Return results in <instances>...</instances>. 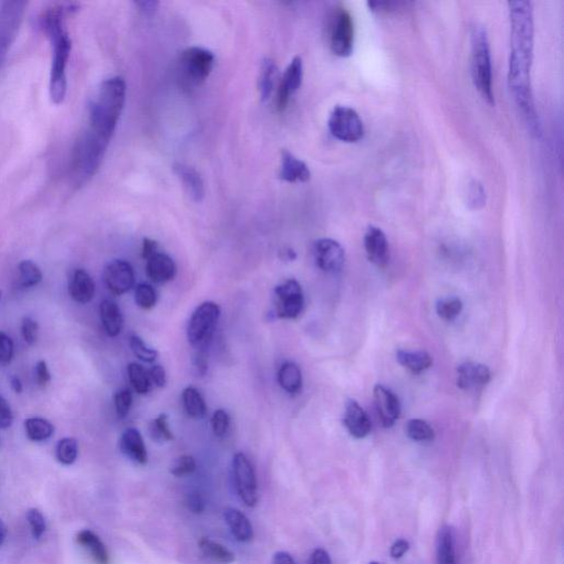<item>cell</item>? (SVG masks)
<instances>
[{
	"instance_id": "9a60e30c",
	"label": "cell",
	"mask_w": 564,
	"mask_h": 564,
	"mask_svg": "<svg viewBox=\"0 0 564 564\" xmlns=\"http://www.w3.org/2000/svg\"><path fill=\"white\" fill-rule=\"evenodd\" d=\"M374 399L380 421L385 428H391L399 419L401 412L397 396L385 386L376 385L374 388Z\"/></svg>"
},
{
	"instance_id": "681fc988",
	"label": "cell",
	"mask_w": 564,
	"mask_h": 564,
	"mask_svg": "<svg viewBox=\"0 0 564 564\" xmlns=\"http://www.w3.org/2000/svg\"><path fill=\"white\" fill-rule=\"evenodd\" d=\"M193 366L195 374L200 377H203L206 375L208 369L207 355H206L205 349H196V353L194 354Z\"/></svg>"
},
{
	"instance_id": "e0dca14e",
	"label": "cell",
	"mask_w": 564,
	"mask_h": 564,
	"mask_svg": "<svg viewBox=\"0 0 564 564\" xmlns=\"http://www.w3.org/2000/svg\"><path fill=\"white\" fill-rule=\"evenodd\" d=\"M492 379V374L483 364L466 362L458 367V387L462 390H477L485 387Z\"/></svg>"
},
{
	"instance_id": "52a82bcc",
	"label": "cell",
	"mask_w": 564,
	"mask_h": 564,
	"mask_svg": "<svg viewBox=\"0 0 564 564\" xmlns=\"http://www.w3.org/2000/svg\"><path fill=\"white\" fill-rule=\"evenodd\" d=\"M215 56L211 51L200 46H192L182 52L180 71L188 84L198 86L207 80L213 71Z\"/></svg>"
},
{
	"instance_id": "ba28073f",
	"label": "cell",
	"mask_w": 564,
	"mask_h": 564,
	"mask_svg": "<svg viewBox=\"0 0 564 564\" xmlns=\"http://www.w3.org/2000/svg\"><path fill=\"white\" fill-rule=\"evenodd\" d=\"M327 124L331 135L343 143H359L365 133L359 113L349 106L335 107L329 115Z\"/></svg>"
},
{
	"instance_id": "4316f807",
	"label": "cell",
	"mask_w": 564,
	"mask_h": 564,
	"mask_svg": "<svg viewBox=\"0 0 564 564\" xmlns=\"http://www.w3.org/2000/svg\"><path fill=\"white\" fill-rule=\"evenodd\" d=\"M436 563L456 564L454 535L450 525H444L436 535Z\"/></svg>"
},
{
	"instance_id": "c3c4849f",
	"label": "cell",
	"mask_w": 564,
	"mask_h": 564,
	"mask_svg": "<svg viewBox=\"0 0 564 564\" xmlns=\"http://www.w3.org/2000/svg\"><path fill=\"white\" fill-rule=\"evenodd\" d=\"M34 374H36V384L39 387H46L48 384L51 381V373L48 371V364L46 361H39L36 363Z\"/></svg>"
},
{
	"instance_id": "f6af8a7d",
	"label": "cell",
	"mask_w": 564,
	"mask_h": 564,
	"mask_svg": "<svg viewBox=\"0 0 564 564\" xmlns=\"http://www.w3.org/2000/svg\"><path fill=\"white\" fill-rule=\"evenodd\" d=\"M28 523L31 527L32 535L39 539L46 531V521L43 515L38 509H30L27 513Z\"/></svg>"
},
{
	"instance_id": "44dd1931",
	"label": "cell",
	"mask_w": 564,
	"mask_h": 564,
	"mask_svg": "<svg viewBox=\"0 0 564 564\" xmlns=\"http://www.w3.org/2000/svg\"><path fill=\"white\" fill-rule=\"evenodd\" d=\"M279 178L288 183H304L310 180V169L307 163L294 157L290 151L282 150Z\"/></svg>"
},
{
	"instance_id": "be15d7a7",
	"label": "cell",
	"mask_w": 564,
	"mask_h": 564,
	"mask_svg": "<svg viewBox=\"0 0 564 564\" xmlns=\"http://www.w3.org/2000/svg\"><path fill=\"white\" fill-rule=\"evenodd\" d=\"M369 564H379V563H378V562H371V563Z\"/></svg>"
},
{
	"instance_id": "ee69618b",
	"label": "cell",
	"mask_w": 564,
	"mask_h": 564,
	"mask_svg": "<svg viewBox=\"0 0 564 564\" xmlns=\"http://www.w3.org/2000/svg\"><path fill=\"white\" fill-rule=\"evenodd\" d=\"M211 424L214 436H217V438H224L227 434L228 429H230V416H228L225 410H216L213 414V416H212Z\"/></svg>"
},
{
	"instance_id": "7bdbcfd3",
	"label": "cell",
	"mask_w": 564,
	"mask_h": 564,
	"mask_svg": "<svg viewBox=\"0 0 564 564\" xmlns=\"http://www.w3.org/2000/svg\"><path fill=\"white\" fill-rule=\"evenodd\" d=\"M114 402L117 416L121 419H124L130 411L131 404H133V394L129 389L119 390L115 394Z\"/></svg>"
},
{
	"instance_id": "9c48e42d",
	"label": "cell",
	"mask_w": 564,
	"mask_h": 564,
	"mask_svg": "<svg viewBox=\"0 0 564 564\" xmlns=\"http://www.w3.org/2000/svg\"><path fill=\"white\" fill-rule=\"evenodd\" d=\"M329 46L335 56L347 58L354 50V21L349 10L339 8L329 26Z\"/></svg>"
},
{
	"instance_id": "30bf717a",
	"label": "cell",
	"mask_w": 564,
	"mask_h": 564,
	"mask_svg": "<svg viewBox=\"0 0 564 564\" xmlns=\"http://www.w3.org/2000/svg\"><path fill=\"white\" fill-rule=\"evenodd\" d=\"M232 475L236 491L242 503L247 507L256 506L258 503L256 474L252 463L244 453H236L232 458Z\"/></svg>"
},
{
	"instance_id": "e7e4bbea",
	"label": "cell",
	"mask_w": 564,
	"mask_h": 564,
	"mask_svg": "<svg viewBox=\"0 0 564 564\" xmlns=\"http://www.w3.org/2000/svg\"><path fill=\"white\" fill-rule=\"evenodd\" d=\"M1 294H3V292H1V290H0V300H1Z\"/></svg>"
},
{
	"instance_id": "ffe728a7",
	"label": "cell",
	"mask_w": 564,
	"mask_h": 564,
	"mask_svg": "<svg viewBox=\"0 0 564 564\" xmlns=\"http://www.w3.org/2000/svg\"><path fill=\"white\" fill-rule=\"evenodd\" d=\"M145 272L155 284H165L175 278L177 266L169 255L157 252L147 260Z\"/></svg>"
},
{
	"instance_id": "cb8c5ba5",
	"label": "cell",
	"mask_w": 564,
	"mask_h": 564,
	"mask_svg": "<svg viewBox=\"0 0 564 564\" xmlns=\"http://www.w3.org/2000/svg\"><path fill=\"white\" fill-rule=\"evenodd\" d=\"M224 519L227 523L230 533L240 543H250L254 538V529L250 519L242 511L235 508H226Z\"/></svg>"
},
{
	"instance_id": "3957f363",
	"label": "cell",
	"mask_w": 564,
	"mask_h": 564,
	"mask_svg": "<svg viewBox=\"0 0 564 564\" xmlns=\"http://www.w3.org/2000/svg\"><path fill=\"white\" fill-rule=\"evenodd\" d=\"M74 8L70 4L53 6L48 8L41 18V27L51 44L52 58L48 92L52 103L56 105L63 103L68 92L66 70L72 50V41L66 28V16Z\"/></svg>"
},
{
	"instance_id": "d6986e66",
	"label": "cell",
	"mask_w": 564,
	"mask_h": 564,
	"mask_svg": "<svg viewBox=\"0 0 564 564\" xmlns=\"http://www.w3.org/2000/svg\"><path fill=\"white\" fill-rule=\"evenodd\" d=\"M119 448L126 458L137 464L145 465L148 462V453L140 432L135 428H129L121 434Z\"/></svg>"
},
{
	"instance_id": "5bb4252c",
	"label": "cell",
	"mask_w": 564,
	"mask_h": 564,
	"mask_svg": "<svg viewBox=\"0 0 564 564\" xmlns=\"http://www.w3.org/2000/svg\"><path fill=\"white\" fill-rule=\"evenodd\" d=\"M303 80V62L300 56H296L291 61L284 76H281L278 88H277V109L282 112L288 106L292 96L300 88Z\"/></svg>"
},
{
	"instance_id": "8d00e7d4",
	"label": "cell",
	"mask_w": 564,
	"mask_h": 564,
	"mask_svg": "<svg viewBox=\"0 0 564 564\" xmlns=\"http://www.w3.org/2000/svg\"><path fill=\"white\" fill-rule=\"evenodd\" d=\"M56 454L58 462L64 465H72L78 458V441L73 438H66L58 441Z\"/></svg>"
},
{
	"instance_id": "8fae6325",
	"label": "cell",
	"mask_w": 564,
	"mask_h": 564,
	"mask_svg": "<svg viewBox=\"0 0 564 564\" xmlns=\"http://www.w3.org/2000/svg\"><path fill=\"white\" fill-rule=\"evenodd\" d=\"M277 317L292 320L300 317L304 309L302 288L296 279H288L275 289Z\"/></svg>"
},
{
	"instance_id": "484cf974",
	"label": "cell",
	"mask_w": 564,
	"mask_h": 564,
	"mask_svg": "<svg viewBox=\"0 0 564 564\" xmlns=\"http://www.w3.org/2000/svg\"><path fill=\"white\" fill-rule=\"evenodd\" d=\"M278 383L284 391L296 396L302 390V371L296 363L287 362L282 364L278 371Z\"/></svg>"
},
{
	"instance_id": "d4e9b609",
	"label": "cell",
	"mask_w": 564,
	"mask_h": 564,
	"mask_svg": "<svg viewBox=\"0 0 564 564\" xmlns=\"http://www.w3.org/2000/svg\"><path fill=\"white\" fill-rule=\"evenodd\" d=\"M100 314L107 335L111 337H118L124 327V317L117 303L108 299L103 301L100 305Z\"/></svg>"
},
{
	"instance_id": "6da1fadb",
	"label": "cell",
	"mask_w": 564,
	"mask_h": 564,
	"mask_svg": "<svg viewBox=\"0 0 564 564\" xmlns=\"http://www.w3.org/2000/svg\"><path fill=\"white\" fill-rule=\"evenodd\" d=\"M126 82L121 76L101 84L88 106V125L81 133L72 153V173L83 185L100 169L114 136L126 102Z\"/></svg>"
},
{
	"instance_id": "f35d334b",
	"label": "cell",
	"mask_w": 564,
	"mask_h": 564,
	"mask_svg": "<svg viewBox=\"0 0 564 564\" xmlns=\"http://www.w3.org/2000/svg\"><path fill=\"white\" fill-rule=\"evenodd\" d=\"M463 310V302L460 298L442 299L436 303V313L441 319L446 321H453L460 315Z\"/></svg>"
},
{
	"instance_id": "f1b7e54d",
	"label": "cell",
	"mask_w": 564,
	"mask_h": 564,
	"mask_svg": "<svg viewBox=\"0 0 564 564\" xmlns=\"http://www.w3.org/2000/svg\"><path fill=\"white\" fill-rule=\"evenodd\" d=\"M397 361L404 369H409L412 373H422L431 367L432 357L430 354L424 351H404L399 349L396 354Z\"/></svg>"
},
{
	"instance_id": "ac0fdd59",
	"label": "cell",
	"mask_w": 564,
	"mask_h": 564,
	"mask_svg": "<svg viewBox=\"0 0 564 564\" xmlns=\"http://www.w3.org/2000/svg\"><path fill=\"white\" fill-rule=\"evenodd\" d=\"M343 424L349 434L355 439H364L371 431V422L369 414L355 400H349L345 406Z\"/></svg>"
},
{
	"instance_id": "4dcf8cb0",
	"label": "cell",
	"mask_w": 564,
	"mask_h": 564,
	"mask_svg": "<svg viewBox=\"0 0 564 564\" xmlns=\"http://www.w3.org/2000/svg\"><path fill=\"white\" fill-rule=\"evenodd\" d=\"M24 430L29 440L42 442L51 438L54 434V426L41 416H31L24 421Z\"/></svg>"
},
{
	"instance_id": "277c9868",
	"label": "cell",
	"mask_w": 564,
	"mask_h": 564,
	"mask_svg": "<svg viewBox=\"0 0 564 564\" xmlns=\"http://www.w3.org/2000/svg\"><path fill=\"white\" fill-rule=\"evenodd\" d=\"M471 66L475 88L487 104H495L493 92L492 54L486 29L482 26L473 27L471 34Z\"/></svg>"
},
{
	"instance_id": "680465c9",
	"label": "cell",
	"mask_w": 564,
	"mask_h": 564,
	"mask_svg": "<svg viewBox=\"0 0 564 564\" xmlns=\"http://www.w3.org/2000/svg\"><path fill=\"white\" fill-rule=\"evenodd\" d=\"M272 564H297L292 555L284 551H279L272 558Z\"/></svg>"
},
{
	"instance_id": "f546056e",
	"label": "cell",
	"mask_w": 564,
	"mask_h": 564,
	"mask_svg": "<svg viewBox=\"0 0 564 564\" xmlns=\"http://www.w3.org/2000/svg\"><path fill=\"white\" fill-rule=\"evenodd\" d=\"M78 543L88 550L97 564H109V555L106 547L98 535L91 530L78 533Z\"/></svg>"
},
{
	"instance_id": "7c38bea8",
	"label": "cell",
	"mask_w": 564,
	"mask_h": 564,
	"mask_svg": "<svg viewBox=\"0 0 564 564\" xmlns=\"http://www.w3.org/2000/svg\"><path fill=\"white\" fill-rule=\"evenodd\" d=\"M313 255L317 266L327 274H337L344 267V248L332 238L317 240L313 246Z\"/></svg>"
},
{
	"instance_id": "ab89813d",
	"label": "cell",
	"mask_w": 564,
	"mask_h": 564,
	"mask_svg": "<svg viewBox=\"0 0 564 564\" xmlns=\"http://www.w3.org/2000/svg\"><path fill=\"white\" fill-rule=\"evenodd\" d=\"M129 345H130L131 351L135 354V357H138L140 361L145 362V363L151 364L158 359L159 353L155 349L147 347L143 339L138 335H130Z\"/></svg>"
},
{
	"instance_id": "6125c7cd",
	"label": "cell",
	"mask_w": 564,
	"mask_h": 564,
	"mask_svg": "<svg viewBox=\"0 0 564 564\" xmlns=\"http://www.w3.org/2000/svg\"><path fill=\"white\" fill-rule=\"evenodd\" d=\"M284 260H296L297 254L296 252H293L292 250H287L286 252H284Z\"/></svg>"
},
{
	"instance_id": "91938a15",
	"label": "cell",
	"mask_w": 564,
	"mask_h": 564,
	"mask_svg": "<svg viewBox=\"0 0 564 564\" xmlns=\"http://www.w3.org/2000/svg\"><path fill=\"white\" fill-rule=\"evenodd\" d=\"M10 386H11L12 390L16 392V394H21L22 390H24V386H22L21 379H20L18 376L14 375L10 377Z\"/></svg>"
},
{
	"instance_id": "bcb514c9",
	"label": "cell",
	"mask_w": 564,
	"mask_h": 564,
	"mask_svg": "<svg viewBox=\"0 0 564 564\" xmlns=\"http://www.w3.org/2000/svg\"><path fill=\"white\" fill-rule=\"evenodd\" d=\"M21 334L28 345H34L39 334V325L31 317H24L21 322Z\"/></svg>"
},
{
	"instance_id": "d590c367",
	"label": "cell",
	"mask_w": 564,
	"mask_h": 564,
	"mask_svg": "<svg viewBox=\"0 0 564 564\" xmlns=\"http://www.w3.org/2000/svg\"><path fill=\"white\" fill-rule=\"evenodd\" d=\"M407 436L416 442H431L434 440V430L428 422L421 419H411L406 426Z\"/></svg>"
},
{
	"instance_id": "8992f818",
	"label": "cell",
	"mask_w": 564,
	"mask_h": 564,
	"mask_svg": "<svg viewBox=\"0 0 564 564\" xmlns=\"http://www.w3.org/2000/svg\"><path fill=\"white\" fill-rule=\"evenodd\" d=\"M26 1H5L0 6V70L15 42L24 20Z\"/></svg>"
},
{
	"instance_id": "b9f144b4",
	"label": "cell",
	"mask_w": 564,
	"mask_h": 564,
	"mask_svg": "<svg viewBox=\"0 0 564 564\" xmlns=\"http://www.w3.org/2000/svg\"><path fill=\"white\" fill-rule=\"evenodd\" d=\"M196 462L192 456H182L178 458L170 468V473L175 477H183L192 474L195 471Z\"/></svg>"
},
{
	"instance_id": "e575fe53",
	"label": "cell",
	"mask_w": 564,
	"mask_h": 564,
	"mask_svg": "<svg viewBox=\"0 0 564 564\" xmlns=\"http://www.w3.org/2000/svg\"><path fill=\"white\" fill-rule=\"evenodd\" d=\"M19 286L24 289L38 286L43 278L41 269L31 260H24L19 267Z\"/></svg>"
},
{
	"instance_id": "f5cc1de1",
	"label": "cell",
	"mask_w": 564,
	"mask_h": 564,
	"mask_svg": "<svg viewBox=\"0 0 564 564\" xmlns=\"http://www.w3.org/2000/svg\"><path fill=\"white\" fill-rule=\"evenodd\" d=\"M148 374L151 383L155 384L159 388L165 387V384H167V375H165V371L163 366H153Z\"/></svg>"
},
{
	"instance_id": "1f68e13d",
	"label": "cell",
	"mask_w": 564,
	"mask_h": 564,
	"mask_svg": "<svg viewBox=\"0 0 564 564\" xmlns=\"http://www.w3.org/2000/svg\"><path fill=\"white\" fill-rule=\"evenodd\" d=\"M182 400H183L185 411L194 419H202L206 416L207 408H206L205 401L196 388H185L182 394Z\"/></svg>"
},
{
	"instance_id": "f907efd6",
	"label": "cell",
	"mask_w": 564,
	"mask_h": 564,
	"mask_svg": "<svg viewBox=\"0 0 564 564\" xmlns=\"http://www.w3.org/2000/svg\"><path fill=\"white\" fill-rule=\"evenodd\" d=\"M185 505H187L188 509L193 513H202L205 511L206 507L205 499L200 493L196 492L188 495Z\"/></svg>"
},
{
	"instance_id": "94428289",
	"label": "cell",
	"mask_w": 564,
	"mask_h": 564,
	"mask_svg": "<svg viewBox=\"0 0 564 564\" xmlns=\"http://www.w3.org/2000/svg\"><path fill=\"white\" fill-rule=\"evenodd\" d=\"M6 535H7L6 525L4 523V521H1V518H0V545H3L4 541H5Z\"/></svg>"
},
{
	"instance_id": "603a6c76",
	"label": "cell",
	"mask_w": 564,
	"mask_h": 564,
	"mask_svg": "<svg viewBox=\"0 0 564 564\" xmlns=\"http://www.w3.org/2000/svg\"><path fill=\"white\" fill-rule=\"evenodd\" d=\"M95 290L96 287L94 280L88 272H85L84 269H76L73 272L68 284V292L73 300L80 304H86L94 298Z\"/></svg>"
},
{
	"instance_id": "11a10c76",
	"label": "cell",
	"mask_w": 564,
	"mask_h": 564,
	"mask_svg": "<svg viewBox=\"0 0 564 564\" xmlns=\"http://www.w3.org/2000/svg\"><path fill=\"white\" fill-rule=\"evenodd\" d=\"M310 564H332V561L324 549L317 548L311 555Z\"/></svg>"
},
{
	"instance_id": "7a4b0ae2",
	"label": "cell",
	"mask_w": 564,
	"mask_h": 564,
	"mask_svg": "<svg viewBox=\"0 0 564 564\" xmlns=\"http://www.w3.org/2000/svg\"><path fill=\"white\" fill-rule=\"evenodd\" d=\"M511 58L508 83L513 100L516 102L531 133L541 136L540 119L538 116L531 84L535 24L533 5L529 1H511Z\"/></svg>"
},
{
	"instance_id": "5b68a950",
	"label": "cell",
	"mask_w": 564,
	"mask_h": 564,
	"mask_svg": "<svg viewBox=\"0 0 564 564\" xmlns=\"http://www.w3.org/2000/svg\"><path fill=\"white\" fill-rule=\"evenodd\" d=\"M220 317V308L212 301L200 304L192 313L188 324V339L196 349H205L211 342Z\"/></svg>"
},
{
	"instance_id": "2e32d148",
	"label": "cell",
	"mask_w": 564,
	"mask_h": 564,
	"mask_svg": "<svg viewBox=\"0 0 564 564\" xmlns=\"http://www.w3.org/2000/svg\"><path fill=\"white\" fill-rule=\"evenodd\" d=\"M364 247L369 262L383 268L389 262V244L385 232L376 226H369L364 236Z\"/></svg>"
},
{
	"instance_id": "db71d44e",
	"label": "cell",
	"mask_w": 564,
	"mask_h": 564,
	"mask_svg": "<svg viewBox=\"0 0 564 564\" xmlns=\"http://www.w3.org/2000/svg\"><path fill=\"white\" fill-rule=\"evenodd\" d=\"M409 548L410 545L407 540L399 539V540L396 541V543L391 545V548H390V555H391V558H394V559H400V558L404 557V555L408 553Z\"/></svg>"
},
{
	"instance_id": "6f0895ef",
	"label": "cell",
	"mask_w": 564,
	"mask_h": 564,
	"mask_svg": "<svg viewBox=\"0 0 564 564\" xmlns=\"http://www.w3.org/2000/svg\"><path fill=\"white\" fill-rule=\"evenodd\" d=\"M158 252V244L150 238H145L143 242V258L148 260L153 255Z\"/></svg>"
},
{
	"instance_id": "83f0119b",
	"label": "cell",
	"mask_w": 564,
	"mask_h": 564,
	"mask_svg": "<svg viewBox=\"0 0 564 564\" xmlns=\"http://www.w3.org/2000/svg\"><path fill=\"white\" fill-rule=\"evenodd\" d=\"M278 68H277L275 61H272V58H266L262 61V66H260V80H258L260 100L262 102L268 101L276 90V86L278 85Z\"/></svg>"
},
{
	"instance_id": "7dc6e473",
	"label": "cell",
	"mask_w": 564,
	"mask_h": 564,
	"mask_svg": "<svg viewBox=\"0 0 564 564\" xmlns=\"http://www.w3.org/2000/svg\"><path fill=\"white\" fill-rule=\"evenodd\" d=\"M15 353L14 342L6 333L0 332V364H8L11 362Z\"/></svg>"
},
{
	"instance_id": "816d5d0a",
	"label": "cell",
	"mask_w": 564,
	"mask_h": 564,
	"mask_svg": "<svg viewBox=\"0 0 564 564\" xmlns=\"http://www.w3.org/2000/svg\"><path fill=\"white\" fill-rule=\"evenodd\" d=\"M14 422L11 407L5 398L0 396V429H7Z\"/></svg>"
},
{
	"instance_id": "d6a6232c",
	"label": "cell",
	"mask_w": 564,
	"mask_h": 564,
	"mask_svg": "<svg viewBox=\"0 0 564 564\" xmlns=\"http://www.w3.org/2000/svg\"><path fill=\"white\" fill-rule=\"evenodd\" d=\"M199 548L204 555L213 560V561L223 564H230L235 561V555L230 550L224 547L223 545H220V543H215L211 539H207V538H201L200 539Z\"/></svg>"
},
{
	"instance_id": "74e56055",
	"label": "cell",
	"mask_w": 564,
	"mask_h": 564,
	"mask_svg": "<svg viewBox=\"0 0 564 564\" xmlns=\"http://www.w3.org/2000/svg\"><path fill=\"white\" fill-rule=\"evenodd\" d=\"M149 434L155 442L163 443L168 441L173 440V434L168 424V416L165 414H159L149 424Z\"/></svg>"
},
{
	"instance_id": "4fadbf2b",
	"label": "cell",
	"mask_w": 564,
	"mask_h": 564,
	"mask_svg": "<svg viewBox=\"0 0 564 564\" xmlns=\"http://www.w3.org/2000/svg\"><path fill=\"white\" fill-rule=\"evenodd\" d=\"M104 281L108 290L116 296L128 292L135 286L133 266L126 260H113L105 267Z\"/></svg>"
},
{
	"instance_id": "60d3db41",
	"label": "cell",
	"mask_w": 564,
	"mask_h": 564,
	"mask_svg": "<svg viewBox=\"0 0 564 564\" xmlns=\"http://www.w3.org/2000/svg\"><path fill=\"white\" fill-rule=\"evenodd\" d=\"M157 291L151 284H139L135 290V301L137 305L145 310L153 308L157 303Z\"/></svg>"
},
{
	"instance_id": "9f6ffc18",
	"label": "cell",
	"mask_w": 564,
	"mask_h": 564,
	"mask_svg": "<svg viewBox=\"0 0 564 564\" xmlns=\"http://www.w3.org/2000/svg\"><path fill=\"white\" fill-rule=\"evenodd\" d=\"M136 6L143 15L151 16L157 11L159 3L153 1V0H145V1L143 0V1H137Z\"/></svg>"
},
{
	"instance_id": "836d02e7",
	"label": "cell",
	"mask_w": 564,
	"mask_h": 564,
	"mask_svg": "<svg viewBox=\"0 0 564 564\" xmlns=\"http://www.w3.org/2000/svg\"><path fill=\"white\" fill-rule=\"evenodd\" d=\"M129 381L139 395H147L150 391L151 380L148 371L137 363H130L127 367Z\"/></svg>"
},
{
	"instance_id": "7402d4cb",
	"label": "cell",
	"mask_w": 564,
	"mask_h": 564,
	"mask_svg": "<svg viewBox=\"0 0 564 564\" xmlns=\"http://www.w3.org/2000/svg\"><path fill=\"white\" fill-rule=\"evenodd\" d=\"M173 170L192 201L196 203L203 201L205 188L200 173L194 168L183 163H177L173 167Z\"/></svg>"
}]
</instances>
